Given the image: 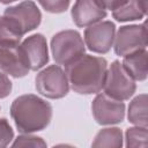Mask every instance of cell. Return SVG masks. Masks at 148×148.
I'll list each match as a JSON object with an SVG mask.
<instances>
[{
	"mask_svg": "<svg viewBox=\"0 0 148 148\" xmlns=\"http://www.w3.org/2000/svg\"><path fill=\"white\" fill-rule=\"evenodd\" d=\"M123 67L134 81H145L148 74V52L141 50L124 57Z\"/></svg>",
	"mask_w": 148,
	"mask_h": 148,
	"instance_id": "cell-13",
	"label": "cell"
},
{
	"mask_svg": "<svg viewBox=\"0 0 148 148\" xmlns=\"http://www.w3.org/2000/svg\"><path fill=\"white\" fill-rule=\"evenodd\" d=\"M92 147H123V132L118 127H106L101 130L91 142Z\"/></svg>",
	"mask_w": 148,
	"mask_h": 148,
	"instance_id": "cell-16",
	"label": "cell"
},
{
	"mask_svg": "<svg viewBox=\"0 0 148 148\" xmlns=\"http://www.w3.org/2000/svg\"><path fill=\"white\" fill-rule=\"evenodd\" d=\"M94 119L99 125L119 124L125 118V104L106 94H97L91 103Z\"/></svg>",
	"mask_w": 148,
	"mask_h": 148,
	"instance_id": "cell-9",
	"label": "cell"
},
{
	"mask_svg": "<svg viewBox=\"0 0 148 148\" xmlns=\"http://www.w3.org/2000/svg\"><path fill=\"white\" fill-rule=\"evenodd\" d=\"M14 139V131L6 118H0V148L7 147Z\"/></svg>",
	"mask_w": 148,
	"mask_h": 148,
	"instance_id": "cell-21",
	"label": "cell"
},
{
	"mask_svg": "<svg viewBox=\"0 0 148 148\" xmlns=\"http://www.w3.org/2000/svg\"><path fill=\"white\" fill-rule=\"evenodd\" d=\"M38 3L49 13L60 14L68 9L71 0H37Z\"/></svg>",
	"mask_w": 148,
	"mask_h": 148,
	"instance_id": "cell-20",
	"label": "cell"
},
{
	"mask_svg": "<svg viewBox=\"0 0 148 148\" xmlns=\"http://www.w3.org/2000/svg\"><path fill=\"white\" fill-rule=\"evenodd\" d=\"M22 37L21 31L7 16H0V46L20 45Z\"/></svg>",
	"mask_w": 148,
	"mask_h": 148,
	"instance_id": "cell-17",
	"label": "cell"
},
{
	"mask_svg": "<svg viewBox=\"0 0 148 148\" xmlns=\"http://www.w3.org/2000/svg\"><path fill=\"white\" fill-rule=\"evenodd\" d=\"M128 121L135 126L147 127V95L140 94L132 99L127 111Z\"/></svg>",
	"mask_w": 148,
	"mask_h": 148,
	"instance_id": "cell-15",
	"label": "cell"
},
{
	"mask_svg": "<svg viewBox=\"0 0 148 148\" xmlns=\"http://www.w3.org/2000/svg\"><path fill=\"white\" fill-rule=\"evenodd\" d=\"M147 127L143 126H134L128 127L125 132V146L128 148H136V147H147Z\"/></svg>",
	"mask_w": 148,
	"mask_h": 148,
	"instance_id": "cell-18",
	"label": "cell"
},
{
	"mask_svg": "<svg viewBox=\"0 0 148 148\" xmlns=\"http://www.w3.org/2000/svg\"><path fill=\"white\" fill-rule=\"evenodd\" d=\"M0 71L13 77H23L29 73V67L20 45L0 46Z\"/></svg>",
	"mask_w": 148,
	"mask_h": 148,
	"instance_id": "cell-12",
	"label": "cell"
},
{
	"mask_svg": "<svg viewBox=\"0 0 148 148\" xmlns=\"http://www.w3.org/2000/svg\"><path fill=\"white\" fill-rule=\"evenodd\" d=\"M3 15L15 24L22 35L35 30L42 22V13L31 0H24L15 6H9L5 9Z\"/></svg>",
	"mask_w": 148,
	"mask_h": 148,
	"instance_id": "cell-8",
	"label": "cell"
},
{
	"mask_svg": "<svg viewBox=\"0 0 148 148\" xmlns=\"http://www.w3.org/2000/svg\"><path fill=\"white\" fill-rule=\"evenodd\" d=\"M36 90L50 99L65 97L69 90L68 79L59 65H50L40 71L35 79Z\"/></svg>",
	"mask_w": 148,
	"mask_h": 148,
	"instance_id": "cell-4",
	"label": "cell"
},
{
	"mask_svg": "<svg viewBox=\"0 0 148 148\" xmlns=\"http://www.w3.org/2000/svg\"><path fill=\"white\" fill-rule=\"evenodd\" d=\"M13 147H46V142L36 135H31V133H22L18 135L14 142L12 143Z\"/></svg>",
	"mask_w": 148,
	"mask_h": 148,
	"instance_id": "cell-19",
	"label": "cell"
},
{
	"mask_svg": "<svg viewBox=\"0 0 148 148\" xmlns=\"http://www.w3.org/2000/svg\"><path fill=\"white\" fill-rule=\"evenodd\" d=\"M12 89H13L12 81L5 73L0 72V98H6L7 96H9Z\"/></svg>",
	"mask_w": 148,
	"mask_h": 148,
	"instance_id": "cell-22",
	"label": "cell"
},
{
	"mask_svg": "<svg viewBox=\"0 0 148 148\" xmlns=\"http://www.w3.org/2000/svg\"><path fill=\"white\" fill-rule=\"evenodd\" d=\"M14 1H17V0H0V2L3 3V5H8V3H12Z\"/></svg>",
	"mask_w": 148,
	"mask_h": 148,
	"instance_id": "cell-24",
	"label": "cell"
},
{
	"mask_svg": "<svg viewBox=\"0 0 148 148\" xmlns=\"http://www.w3.org/2000/svg\"><path fill=\"white\" fill-rule=\"evenodd\" d=\"M103 89L104 94L114 99L127 101L134 95L136 84L131 75L125 71L121 62L114 60L108 68Z\"/></svg>",
	"mask_w": 148,
	"mask_h": 148,
	"instance_id": "cell-5",
	"label": "cell"
},
{
	"mask_svg": "<svg viewBox=\"0 0 148 148\" xmlns=\"http://www.w3.org/2000/svg\"><path fill=\"white\" fill-rule=\"evenodd\" d=\"M20 47L30 71H38L49 62L47 42L44 35L34 34L27 37Z\"/></svg>",
	"mask_w": 148,
	"mask_h": 148,
	"instance_id": "cell-10",
	"label": "cell"
},
{
	"mask_svg": "<svg viewBox=\"0 0 148 148\" xmlns=\"http://www.w3.org/2000/svg\"><path fill=\"white\" fill-rule=\"evenodd\" d=\"M114 36V23L111 21H99L86 27L83 32L84 45L95 53L105 54L113 46Z\"/></svg>",
	"mask_w": 148,
	"mask_h": 148,
	"instance_id": "cell-7",
	"label": "cell"
},
{
	"mask_svg": "<svg viewBox=\"0 0 148 148\" xmlns=\"http://www.w3.org/2000/svg\"><path fill=\"white\" fill-rule=\"evenodd\" d=\"M102 6L105 9H110V10H114L117 9L119 6H121L124 2H126L127 0H99Z\"/></svg>",
	"mask_w": 148,
	"mask_h": 148,
	"instance_id": "cell-23",
	"label": "cell"
},
{
	"mask_svg": "<svg viewBox=\"0 0 148 148\" xmlns=\"http://www.w3.org/2000/svg\"><path fill=\"white\" fill-rule=\"evenodd\" d=\"M108 61L102 57L82 54L65 66L71 88L80 95L98 94L104 86Z\"/></svg>",
	"mask_w": 148,
	"mask_h": 148,
	"instance_id": "cell-1",
	"label": "cell"
},
{
	"mask_svg": "<svg viewBox=\"0 0 148 148\" xmlns=\"http://www.w3.org/2000/svg\"><path fill=\"white\" fill-rule=\"evenodd\" d=\"M51 52L57 65H68L86 52V45L76 30H62L51 39Z\"/></svg>",
	"mask_w": 148,
	"mask_h": 148,
	"instance_id": "cell-3",
	"label": "cell"
},
{
	"mask_svg": "<svg viewBox=\"0 0 148 148\" xmlns=\"http://www.w3.org/2000/svg\"><path fill=\"white\" fill-rule=\"evenodd\" d=\"M71 15L79 28H86L106 17V9L99 0H75Z\"/></svg>",
	"mask_w": 148,
	"mask_h": 148,
	"instance_id": "cell-11",
	"label": "cell"
},
{
	"mask_svg": "<svg viewBox=\"0 0 148 148\" xmlns=\"http://www.w3.org/2000/svg\"><path fill=\"white\" fill-rule=\"evenodd\" d=\"M114 53L119 57H125L136 51L146 50L147 47V29L142 24L123 25L118 29L114 36Z\"/></svg>",
	"mask_w": 148,
	"mask_h": 148,
	"instance_id": "cell-6",
	"label": "cell"
},
{
	"mask_svg": "<svg viewBox=\"0 0 148 148\" xmlns=\"http://www.w3.org/2000/svg\"><path fill=\"white\" fill-rule=\"evenodd\" d=\"M10 117L20 133H34L45 130L52 119V106L34 94L16 97L10 105Z\"/></svg>",
	"mask_w": 148,
	"mask_h": 148,
	"instance_id": "cell-2",
	"label": "cell"
},
{
	"mask_svg": "<svg viewBox=\"0 0 148 148\" xmlns=\"http://www.w3.org/2000/svg\"><path fill=\"white\" fill-rule=\"evenodd\" d=\"M147 14V0H127L112 10V17L118 22L141 20Z\"/></svg>",
	"mask_w": 148,
	"mask_h": 148,
	"instance_id": "cell-14",
	"label": "cell"
}]
</instances>
